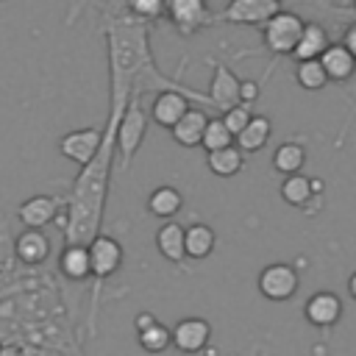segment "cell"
Masks as SVG:
<instances>
[{
  "label": "cell",
  "instance_id": "f1b7e54d",
  "mask_svg": "<svg viewBox=\"0 0 356 356\" xmlns=\"http://www.w3.org/2000/svg\"><path fill=\"white\" fill-rule=\"evenodd\" d=\"M164 3L167 0H131V8L139 17H159L164 11Z\"/></svg>",
  "mask_w": 356,
  "mask_h": 356
},
{
  "label": "cell",
  "instance_id": "d6986e66",
  "mask_svg": "<svg viewBox=\"0 0 356 356\" xmlns=\"http://www.w3.org/2000/svg\"><path fill=\"white\" fill-rule=\"evenodd\" d=\"M58 267L67 278L72 281H83L92 275V264H89V248L86 245H67L61 250V259H58Z\"/></svg>",
  "mask_w": 356,
  "mask_h": 356
},
{
  "label": "cell",
  "instance_id": "4fadbf2b",
  "mask_svg": "<svg viewBox=\"0 0 356 356\" xmlns=\"http://www.w3.org/2000/svg\"><path fill=\"white\" fill-rule=\"evenodd\" d=\"M206 122H209V117H206L200 108H186L184 117L170 128V131H172V139H175L178 145H184V147H195V145H200V139H203Z\"/></svg>",
  "mask_w": 356,
  "mask_h": 356
},
{
  "label": "cell",
  "instance_id": "6da1fadb",
  "mask_svg": "<svg viewBox=\"0 0 356 356\" xmlns=\"http://www.w3.org/2000/svg\"><path fill=\"white\" fill-rule=\"evenodd\" d=\"M303 19L298 14H289V11H278L275 17H270L264 22V44L273 50V53H289L295 50L300 33H303Z\"/></svg>",
  "mask_w": 356,
  "mask_h": 356
},
{
  "label": "cell",
  "instance_id": "d4e9b609",
  "mask_svg": "<svg viewBox=\"0 0 356 356\" xmlns=\"http://www.w3.org/2000/svg\"><path fill=\"white\" fill-rule=\"evenodd\" d=\"M317 189V184H312L306 175H286L284 184H281V197L289 203V206H303L306 200H312V192Z\"/></svg>",
  "mask_w": 356,
  "mask_h": 356
},
{
  "label": "cell",
  "instance_id": "8992f818",
  "mask_svg": "<svg viewBox=\"0 0 356 356\" xmlns=\"http://www.w3.org/2000/svg\"><path fill=\"white\" fill-rule=\"evenodd\" d=\"M211 337V325L203 320V317H184L175 323L172 328V345L184 353H197L206 348Z\"/></svg>",
  "mask_w": 356,
  "mask_h": 356
},
{
  "label": "cell",
  "instance_id": "e0dca14e",
  "mask_svg": "<svg viewBox=\"0 0 356 356\" xmlns=\"http://www.w3.org/2000/svg\"><path fill=\"white\" fill-rule=\"evenodd\" d=\"M270 131H273L270 120H267V117H261V114H253V117H250V122L242 128V134H236V136H234V139H236V147H239L242 153H256V150H261V147L267 145Z\"/></svg>",
  "mask_w": 356,
  "mask_h": 356
},
{
  "label": "cell",
  "instance_id": "7402d4cb",
  "mask_svg": "<svg viewBox=\"0 0 356 356\" xmlns=\"http://www.w3.org/2000/svg\"><path fill=\"white\" fill-rule=\"evenodd\" d=\"M242 164H245V156H242V150L236 145H228L222 150H211L209 153V170L214 175H220V178L236 175L242 170Z\"/></svg>",
  "mask_w": 356,
  "mask_h": 356
},
{
  "label": "cell",
  "instance_id": "4316f807",
  "mask_svg": "<svg viewBox=\"0 0 356 356\" xmlns=\"http://www.w3.org/2000/svg\"><path fill=\"white\" fill-rule=\"evenodd\" d=\"M200 145L211 153V150H222V147L234 145V136H231V131L222 125V120L217 117V120H209V122H206V131H203Z\"/></svg>",
  "mask_w": 356,
  "mask_h": 356
},
{
  "label": "cell",
  "instance_id": "836d02e7",
  "mask_svg": "<svg viewBox=\"0 0 356 356\" xmlns=\"http://www.w3.org/2000/svg\"><path fill=\"white\" fill-rule=\"evenodd\" d=\"M275 3H281V0H275Z\"/></svg>",
  "mask_w": 356,
  "mask_h": 356
},
{
  "label": "cell",
  "instance_id": "44dd1931",
  "mask_svg": "<svg viewBox=\"0 0 356 356\" xmlns=\"http://www.w3.org/2000/svg\"><path fill=\"white\" fill-rule=\"evenodd\" d=\"M214 242H217V236L206 222L189 225L184 234V248H186V256H192V259H206L214 250Z\"/></svg>",
  "mask_w": 356,
  "mask_h": 356
},
{
  "label": "cell",
  "instance_id": "9c48e42d",
  "mask_svg": "<svg viewBox=\"0 0 356 356\" xmlns=\"http://www.w3.org/2000/svg\"><path fill=\"white\" fill-rule=\"evenodd\" d=\"M303 314H306V320H309L312 325L328 328V325H334V323L339 320V314H342V300H339L334 292H314V295L306 300Z\"/></svg>",
  "mask_w": 356,
  "mask_h": 356
},
{
  "label": "cell",
  "instance_id": "ffe728a7",
  "mask_svg": "<svg viewBox=\"0 0 356 356\" xmlns=\"http://www.w3.org/2000/svg\"><path fill=\"white\" fill-rule=\"evenodd\" d=\"M181 206H184V197H181V192L175 186H159L147 197V211L153 217H161V220L175 217L181 211Z\"/></svg>",
  "mask_w": 356,
  "mask_h": 356
},
{
  "label": "cell",
  "instance_id": "ac0fdd59",
  "mask_svg": "<svg viewBox=\"0 0 356 356\" xmlns=\"http://www.w3.org/2000/svg\"><path fill=\"white\" fill-rule=\"evenodd\" d=\"M184 234L186 228L181 222H164L159 231H156V248L164 259L170 261H181L186 256V248H184Z\"/></svg>",
  "mask_w": 356,
  "mask_h": 356
},
{
  "label": "cell",
  "instance_id": "277c9868",
  "mask_svg": "<svg viewBox=\"0 0 356 356\" xmlns=\"http://www.w3.org/2000/svg\"><path fill=\"white\" fill-rule=\"evenodd\" d=\"M145 128H147V120H145L142 108L134 103V106L122 114L120 128H117V147H120V156H122L125 164H128V159L139 150V145H142V139H145Z\"/></svg>",
  "mask_w": 356,
  "mask_h": 356
},
{
  "label": "cell",
  "instance_id": "4dcf8cb0",
  "mask_svg": "<svg viewBox=\"0 0 356 356\" xmlns=\"http://www.w3.org/2000/svg\"><path fill=\"white\" fill-rule=\"evenodd\" d=\"M342 44H345V50H348V53L356 58V22H353V25L345 31V39H342Z\"/></svg>",
  "mask_w": 356,
  "mask_h": 356
},
{
  "label": "cell",
  "instance_id": "2e32d148",
  "mask_svg": "<svg viewBox=\"0 0 356 356\" xmlns=\"http://www.w3.org/2000/svg\"><path fill=\"white\" fill-rule=\"evenodd\" d=\"M50 253V239L42 234V228H28L17 236V256L25 264H42Z\"/></svg>",
  "mask_w": 356,
  "mask_h": 356
},
{
  "label": "cell",
  "instance_id": "484cf974",
  "mask_svg": "<svg viewBox=\"0 0 356 356\" xmlns=\"http://www.w3.org/2000/svg\"><path fill=\"white\" fill-rule=\"evenodd\" d=\"M295 78H298V83H300L303 89H309V92H317V89H323V86L328 83V75H325L320 58L298 61V72H295Z\"/></svg>",
  "mask_w": 356,
  "mask_h": 356
},
{
  "label": "cell",
  "instance_id": "7c38bea8",
  "mask_svg": "<svg viewBox=\"0 0 356 356\" xmlns=\"http://www.w3.org/2000/svg\"><path fill=\"white\" fill-rule=\"evenodd\" d=\"M167 8L181 33H192L206 22V0H167Z\"/></svg>",
  "mask_w": 356,
  "mask_h": 356
},
{
  "label": "cell",
  "instance_id": "f546056e",
  "mask_svg": "<svg viewBox=\"0 0 356 356\" xmlns=\"http://www.w3.org/2000/svg\"><path fill=\"white\" fill-rule=\"evenodd\" d=\"M259 97V86L253 83V81H242V86H239V100L248 106V103H253Z\"/></svg>",
  "mask_w": 356,
  "mask_h": 356
},
{
  "label": "cell",
  "instance_id": "9a60e30c",
  "mask_svg": "<svg viewBox=\"0 0 356 356\" xmlns=\"http://www.w3.org/2000/svg\"><path fill=\"white\" fill-rule=\"evenodd\" d=\"M320 64L328 75V81H348L356 70V58L345 50V44H328L320 56Z\"/></svg>",
  "mask_w": 356,
  "mask_h": 356
},
{
  "label": "cell",
  "instance_id": "ba28073f",
  "mask_svg": "<svg viewBox=\"0 0 356 356\" xmlns=\"http://www.w3.org/2000/svg\"><path fill=\"white\" fill-rule=\"evenodd\" d=\"M239 86H242V81H239L228 67L217 64L214 78H211V86H209V97H211V103H214L217 108L228 111V108H234V106L242 103V100H239Z\"/></svg>",
  "mask_w": 356,
  "mask_h": 356
},
{
  "label": "cell",
  "instance_id": "603a6c76",
  "mask_svg": "<svg viewBox=\"0 0 356 356\" xmlns=\"http://www.w3.org/2000/svg\"><path fill=\"white\" fill-rule=\"evenodd\" d=\"M303 161H306V150L300 145H295V142H284L273 153V167L281 175H298L300 167H303Z\"/></svg>",
  "mask_w": 356,
  "mask_h": 356
},
{
  "label": "cell",
  "instance_id": "8fae6325",
  "mask_svg": "<svg viewBox=\"0 0 356 356\" xmlns=\"http://www.w3.org/2000/svg\"><path fill=\"white\" fill-rule=\"evenodd\" d=\"M56 211H58V200L50 197V195H33V197H28V200L17 209L19 220H22L28 228H44L47 222H53Z\"/></svg>",
  "mask_w": 356,
  "mask_h": 356
},
{
  "label": "cell",
  "instance_id": "83f0119b",
  "mask_svg": "<svg viewBox=\"0 0 356 356\" xmlns=\"http://www.w3.org/2000/svg\"><path fill=\"white\" fill-rule=\"evenodd\" d=\"M250 108L245 106V103H239V106H234V108H228V111H222V125L231 131V136H236V134H242V128L250 122Z\"/></svg>",
  "mask_w": 356,
  "mask_h": 356
},
{
  "label": "cell",
  "instance_id": "52a82bcc",
  "mask_svg": "<svg viewBox=\"0 0 356 356\" xmlns=\"http://www.w3.org/2000/svg\"><path fill=\"white\" fill-rule=\"evenodd\" d=\"M122 261V248L117 239L111 236H95L89 245V264H92V275L106 278L111 275Z\"/></svg>",
  "mask_w": 356,
  "mask_h": 356
},
{
  "label": "cell",
  "instance_id": "7a4b0ae2",
  "mask_svg": "<svg viewBox=\"0 0 356 356\" xmlns=\"http://www.w3.org/2000/svg\"><path fill=\"white\" fill-rule=\"evenodd\" d=\"M298 270L292 264H267L261 273H259V292L267 298V300H289L295 292H298Z\"/></svg>",
  "mask_w": 356,
  "mask_h": 356
},
{
  "label": "cell",
  "instance_id": "cb8c5ba5",
  "mask_svg": "<svg viewBox=\"0 0 356 356\" xmlns=\"http://www.w3.org/2000/svg\"><path fill=\"white\" fill-rule=\"evenodd\" d=\"M136 337H139V345L147 353H161V350H167L172 345V328H167L159 320H153L150 325H145L142 331H136Z\"/></svg>",
  "mask_w": 356,
  "mask_h": 356
},
{
  "label": "cell",
  "instance_id": "1f68e13d",
  "mask_svg": "<svg viewBox=\"0 0 356 356\" xmlns=\"http://www.w3.org/2000/svg\"><path fill=\"white\" fill-rule=\"evenodd\" d=\"M153 320H156V317H153V314H147V312H145V314H139V317H136V331H142V328H145V325H150Z\"/></svg>",
  "mask_w": 356,
  "mask_h": 356
},
{
  "label": "cell",
  "instance_id": "5bb4252c",
  "mask_svg": "<svg viewBox=\"0 0 356 356\" xmlns=\"http://www.w3.org/2000/svg\"><path fill=\"white\" fill-rule=\"evenodd\" d=\"M328 44H331V42H328L325 28L317 25V22H306V25H303V33H300V39H298V44H295V50H292V56H295L298 61H312V58H320Z\"/></svg>",
  "mask_w": 356,
  "mask_h": 356
},
{
  "label": "cell",
  "instance_id": "30bf717a",
  "mask_svg": "<svg viewBox=\"0 0 356 356\" xmlns=\"http://www.w3.org/2000/svg\"><path fill=\"white\" fill-rule=\"evenodd\" d=\"M189 108V103H186V97L181 95V92H172V89H167V92H159L156 97H153V106H150V114H153V120L159 122V125H164V128H172L181 117H184V111Z\"/></svg>",
  "mask_w": 356,
  "mask_h": 356
},
{
  "label": "cell",
  "instance_id": "5b68a950",
  "mask_svg": "<svg viewBox=\"0 0 356 356\" xmlns=\"http://www.w3.org/2000/svg\"><path fill=\"white\" fill-rule=\"evenodd\" d=\"M281 8L275 0H231L222 17L225 22H234V25H264Z\"/></svg>",
  "mask_w": 356,
  "mask_h": 356
},
{
  "label": "cell",
  "instance_id": "d6a6232c",
  "mask_svg": "<svg viewBox=\"0 0 356 356\" xmlns=\"http://www.w3.org/2000/svg\"><path fill=\"white\" fill-rule=\"evenodd\" d=\"M348 292H350V298L356 300V273H353V275L348 278Z\"/></svg>",
  "mask_w": 356,
  "mask_h": 356
},
{
  "label": "cell",
  "instance_id": "3957f363",
  "mask_svg": "<svg viewBox=\"0 0 356 356\" xmlns=\"http://www.w3.org/2000/svg\"><path fill=\"white\" fill-rule=\"evenodd\" d=\"M100 145H103V134H100L97 128H83V131L67 134V136L58 142V150H61L64 159H70V161L86 167V164L95 161Z\"/></svg>",
  "mask_w": 356,
  "mask_h": 356
}]
</instances>
